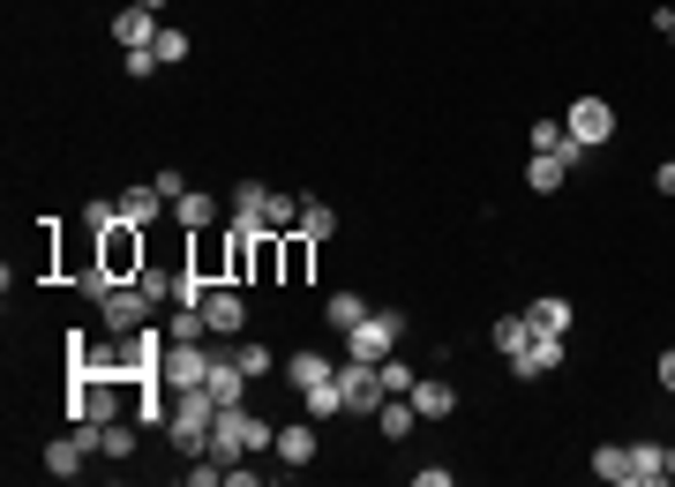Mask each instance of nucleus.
Returning a JSON list of instances; mask_svg holds the SVG:
<instances>
[{"label":"nucleus","mask_w":675,"mask_h":487,"mask_svg":"<svg viewBox=\"0 0 675 487\" xmlns=\"http://www.w3.org/2000/svg\"><path fill=\"white\" fill-rule=\"evenodd\" d=\"M98 457H135V428L106 420V428H98Z\"/></svg>","instance_id":"nucleus-28"},{"label":"nucleus","mask_w":675,"mask_h":487,"mask_svg":"<svg viewBox=\"0 0 675 487\" xmlns=\"http://www.w3.org/2000/svg\"><path fill=\"white\" fill-rule=\"evenodd\" d=\"M308 247H316V241H308L300 225H294V233H278V285H308Z\"/></svg>","instance_id":"nucleus-16"},{"label":"nucleus","mask_w":675,"mask_h":487,"mask_svg":"<svg viewBox=\"0 0 675 487\" xmlns=\"http://www.w3.org/2000/svg\"><path fill=\"white\" fill-rule=\"evenodd\" d=\"M413 412H421V420H443V412H458V390H451L443 375H421V383H413Z\"/></svg>","instance_id":"nucleus-17"},{"label":"nucleus","mask_w":675,"mask_h":487,"mask_svg":"<svg viewBox=\"0 0 675 487\" xmlns=\"http://www.w3.org/2000/svg\"><path fill=\"white\" fill-rule=\"evenodd\" d=\"M563 180H571V165L549 158V151H533V165H525V188H533V196H555Z\"/></svg>","instance_id":"nucleus-24"},{"label":"nucleus","mask_w":675,"mask_h":487,"mask_svg":"<svg viewBox=\"0 0 675 487\" xmlns=\"http://www.w3.org/2000/svg\"><path fill=\"white\" fill-rule=\"evenodd\" d=\"M653 375H661V390H668V398H675V345H668V353H661V367H653Z\"/></svg>","instance_id":"nucleus-36"},{"label":"nucleus","mask_w":675,"mask_h":487,"mask_svg":"<svg viewBox=\"0 0 675 487\" xmlns=\"http://www.w3.org/2000/svg\"><path fill=\"white\" fill-rule=\"evenodd\" d=\"M203 323H211L218 337H241V330H248V285L241 278L203 285Z\"/></svg>","instance_id":"nucleus-5"},{"label":"nucleus","mask_w":675,"mask_h":487,"mask_svg":"<svg viewBox=\"0 0 675 487\" xmlns=\"http://www.w3.org/2000/svg\"><path fill=\"white\" fill-rule=\"evenodd\" d=\"M211 361L218 353H203V345H166L158 383H166V390H203V383H211Z\"/></svg>","instance_id":"nucleus-9"},{"label":"nucleus","mask_w":675,"mask_h":487,"mask_svg":"<svg viewBox=\"0 0 675 487\" xmlns=\"http://www.w3.org/2000/svg\"><path fill=\"white\" fill-rule=\"evenodd\" d=\"M563 128H571V135H578V143H586V151H600V143H608V135H616V106H608V98H571V113H563Z\"/></svg>","instance_id":"nucleus-7"},{"label":"nucleus","mask_w":675,"mask_h":487,"mask_svg":"<svg viewBox=\"0 0 675 487\" xmlns=\"http://www.w3.org/2000/svg\"><path fill=\"white\" fill-rule=\"evenodd\" d=\"M413 428H421V412H413V398H383V406H376V435H383V443H406Z\"/></svg>","instance_id":"nucleus-15"},{"label":"nucleus","mask_w":675,"mask_h":487,"mask_svg":"<svg viewBox=\"0 0 675 487\" xmlns=\"http://www.w3.org/2000/svg\"><path fill=\"white\" fill-rule=\"evenodd\" d=\"M413 487H458V473H451V465H421V473H413Z\"/></svg>","instance_id":"nucleus-34"},{"label":"nucleus","mask_w":675,"mask_h":487,"mask_svg":"<svg viewBox=\"0 0 675 487\" xmlns=\"http://www.w3.org/2000/svg\"><path fill=\"white\" fill-rule=\"evenodd\" d=\"M653 188H661V196H675V158L661 165V173H653Z\"/></svg>","instance_id":"nucleus-37"},{"label":"nucleus","mask_w":675,"mask_h":487,"mask_svg":"<svg viewBox=\"0 0 675 487\" xmlns=\"http://www.w3.org/2000/svg\"><path fill=\"white\" fill-rule=\"evenodd\" d=\"M158 218H173V203L158 196V180H135V188H121V225H158Z\"/></svg>","instance_id":"nucleus-10"},{"label":"nucleus","mask_w":675,"mask_h":487,"mask_svg":"<svg viewBox=\"0 0 675 487\" xmlns=\"http://www.w3.org/2000/svg\"><path fill=\"white\" fill-rule=\"evenodd\" d=\"M203 300H180V308H173L166 316V345H203Z\"/></svg>","instance_id":"nucleus-20"},{"label":"nucleus","mask_w":675,"mask_h":487,"mask_svg":"<svg viewBox=\"0 0 675 487\" xmlns=\"http://www.w3.org/2000/svg\"><path fill=\"white\" fill-rule=\"evenodd\" d=\"M135 8H158V15H166V0H135Z\"/></svg>","instance_id":"nucleus-38"},{"label":"nucleus","mask_w":675,"mask_h":487,"mask_svg":"<svg viewBox=\"0 0 675 487\" xmlns=\"http://www.w3.org/2000/svg\"><path fill=\"white\" fill-rule=\"evenodd\" d=\"M368 308H376V300H361V292H331V300H323V323H331L338 337H345V330L361 323V316H368Z\"/></svg>","instance_id":"nucleus-23"},{"label":"nucleus","mask_w":675,"mask_h":487,"mask_svg":"<svg viewBox=\"0 0 675 487\" xmlns=\"http://www.w3.org/2000/svg\"><path fill=\"white\" fill-rule=\"evenodd\" d=\"M668 480H675V443H668Z\"/></svg>","instance_id":"nucleus-39"},{"label":"nucleus","mask_w":675,"mask_h":487,"mask_svg":"<svg viewBox=\"0 0 675 487\" xmlns=\"http://www.w3.org/2000/svg\"><path fill=\"white\" fill-rule=\"evenodd\" d=\"M555 367H563V330H533L525 353H510V375H518V383H541Z\"/></svg>","instance_id":"nucleus-8"},{"label":"nucleus","mask_w":675,"mask_h":487,"mask_svg":"<svg viewBox=\"0 0 675 487\" xmlns=\"http://www.w3.org/2000/svg\"><path fill=\"white\" fill-rule=\"evenodd\" d=\"M278 465H316V420H286L278 428V443H270Z\"/></svg>","instance_id":"nucleus-12"},{"label":"nucleus","mask_w":675,"mask_h":487,"mask_svg":"<svg viewBox=\"0 0 675 487\" xmlns=\"http://www.w3.org/2000/svg\"><path fill=\"white\" fill-rule=\"evenodd\" d=\"M98 323L113 330V337H128V330L158 323V300L143 292V278H128V285H106V292H98Z\"/></svg>","instance_id":"nucleus-2"},{"label":"nucleus","mask_w":675,"mask_h":487,"mask_svg":"<svg viewBox=\"0 0 675 487\" xmlns=\"http://www.w3.org/2000/svg\"><path fill=\"white\" fill-rule=\"evenodd\" d=\"M158 31H166V23H158V8H135V0H128L121 15H113V45H121V53H135V45H158Z\"/></svg>","instance_id":"nucleus-11"},{"label":"nucleus","mask_w":675,"mask_h":487,"mask_svg":"<svg viewBox=\"0 0 675 487\" xmlns=\"http://www.w3.org/2000/svg\"><path fill=\"white\" fill-rule=\"evenodd\" d=\"M173 225H180V233H211L218 225V196H203V188L173 196Z\"/></svg>","instance_id":"nucleus-13"},{"label":"nucleus","mask_w":675,"mask_h":487,"mask_svg":"<svg viewBox=\"0 0 675 487\" xmlns=\"http://www.w3.org/2000/svg\"><path fill=\"white\" fill-rule=\"evenodd\" d=\"M338 390H345V420H376V406H383V367H376V361H353V353H338Z\"/></svg>","instance_id":"nucleus-4"},{"label":"nucleus","mask_w":675,"mask_h":487,"mask_svg":"<svg viewBox=\"0 0 675 487\" xmlns=\"http://www.w3.org/2000/svg\"><path fill=\"white\" fill-rule=\"evenodd\" d=\"M263 225H270V233H294V225H300V203L270 188V196H263Z\"/></svg>","instance_id":"nucleus-26"},{"label":"nucleus","mask_w":675,"mask_h":487,"mask_svg":"<svg viewBox=\"0 0 675 487\" xmlns=\"http://www.w3.org/2000/svg\"><path fill=\"white\" fill-rule=\"evenodd\" d=\"M376 367H383V398H413V383H421V375H413L406 361H376Z\"/></svg>","instance_id":"nucleus-29"},{"label":"nucleus","mask_w":675,"mask_h":487,"mask_svg":"<svg viewBox=\"0 0 675 487\" xmlns=\"http://www.w3.org/2000/svg\"><path fill=\"white\" fill-rule=\"evenodd\" d=\"M398 337H406V308H368L361 323L345 330V353H353V361H390Z\"/></svg>","instance_id":"nucleus-3"},{"label":"nucleus","mask_w":675,"mask_h":487,"mask_svg":"<svg viewBox=\"0 0 675 487\" xmlns=\"http://www.w3.org/2000/svg\"><path fill=\"white\" fill-rule=\"evenodd\" d=\"M233 361L248 367V383H255V375H270V367H278V353H270V345L255 337V345H233Z\"/></svg>","instance_id":"nucleus-31"},{"label":"nucleus","mask_w":675,"mask_h":487,"mask_svg":"<svg viewBox=\"0 0 675 487\" xmlns=\"http://www.w3.org/2000/svg\"><path fill=\"white\" fill-rule=\"evenodd\" d=\"M188 278H233V233H188Z\"/></svg>","instance_id":"nucleus-6"},{"label":"nucleus","mask_w":675,"mask_h":487,"mask_svg":"<svg viewBox=\"0 0 675 487\" xmlns=\"http://www.w3.org/2000/svg\"><path fill=\"white\" fill-rule=\"evenodd\" d=\"M151 53H158V60H188V31H180V23H166V31H158V45H151Z\"/></svg>","instance_id":"nucleus-32"},{"label":"nucleus","mask_w":675,"mask_h":487,"mask_svg":"<svg viewBox=\"0 0 675 487\" xmlns=\"http://www.w3.org/2000/svg\"><path fill=\"white\" fill-rule=\"evenodd\" d=\"M571 316H578V308L555 300V292H549V300H533V323H541V330H571Z\"/></svg>","instance_id":"nucleus-30"},{"label":"nucleus","mask_w":675,"mask_h":487,"mask_svg":"<svg viewBox=\"0 0 675 487\" xmlns=\"http://www.w3.org/2000/svg\"><path fill=\"white\" fill-rule=\"evenodd\" d=\"M300 233H308V241L323 247V241L338 233V210H331V203H300Z\"/></svg>","instance_id":"nucleus-27"},{"label":"nucleus","mask_w":675,"mask_h":487,"mask_svg":"<svg viewBox=\"0 0 675 487\" xmlns=\"http://www.w3.org/2000/svg\"><path fill=\"white\" fill-rule=\"evenodd\" d=\"M121 68H128V82H151V76H158V68H166V60H158L151 45H135V53H128Z\"/></svg>","instance_id":"nucleus-33"},{"label":"nucleus","mask_w":675,"mask_h":487,"mask_svg":"<svg viewBox=\"0 0 675 487\" xmlns=\"http://www.w3.org/2000/svg\"><path fill=\"white\" fill-rule=\"evenodd\" d=\"M593 480L631 487V443H600V450H593Z\"/></svg>","instance_id":"nucleus-22"},{"label":"nucleus","mask_w":675,"mask_h":487,"mask_svg":"<svg viewBox=\"0 0 675 487\" xmlns=\"http://www.w3.org/2000/svg\"><path fill=\"white\" fill-rule=\"evenodd\" d=\"M331 375H338V361H323L316 345H308V353H286V383H294V390H316V383H331Z\"/></svg>","instance_id":"nucleus-19"},{"label":"nucleus","mask_w":675,"mask_h":487,"mask_svg":"<svg viewBox=\"0 0 675 487\" xmlns=\"http://www.w3.org/2000/svg\"><path fill=\"white\" fill-rule=\"evenodd\" d=\"M533 330H541V323H533V308H518V316H496L488 337H496V353L510 361V353H525V337H533Z\"/></svg>","instance_id":"nucleus-21"},{"label":"nucleus","mask_w":675,"mask_h":487,"mask_svg":"<svg viewBox=\"0 0 675 487\" xmlns=\"http://www.w3.org/2000/svg\"><path fill=\"white\" fill-rule=\"evenodd\" d=\"M631 487H668V443H631Z\"/></svg>","instance_id":"nucleus-14"},{"label":"nucleus","mask_w":675,"mask_h":487,"mask_svg":"<svg viewBox=\"0 0 675 487\" xmlns=\"http://www.w3.org/2000/svg\"><path fill=\"white\" fill-rule=\"evenodd\" d=\"M308 398V420H345V390H338V375L331 383H316V390H300Z\"/></svg>","instance_id":"nucleus-25"},{"label":"nucleus","mask_w":675,"mask_h":487,"mask_svg":"<svg viewBox=\"0 0 675 487\" xmlns=\"http://www.w3.org/2000/svg\"><path fill=\"white\" fill-rule=\"evenodd\" d=\"M668 38H675V31H668Z\"/></svg>","instance_id":"nucleus-40"},{"label":"nucleus","mask_w":675,"mask_h":487,"mask_svg":"<svg viewBox=\"0 0 675 487\" xmlns=\"http://www.w3.org/2000/svg\"><path fill=\"white\" fill-rule=\"evenodd\" d=\"M84 435H53V443H45V473H53V480H76V473H84Z\"/></svg>","instance_id":"nucleus-18"},{"label":"nucleus","mask_w":675,"mask_h":487,"mask_svg":"<svg viewBox=\"0 0 675 487\" xmlns=\"http://www.w3.org/2000/svg\"><path fill=\"white\" fill-rule=\"evenodd\" d=\"M151 180H158V196H166V203H173V196H188V173H173V165H166V173H151Z\"/></svg>","instance_id":"nucleus-35"},{"label":"nucleus","mask_w":675,"mask_h":487,"mask_svg":"<svg viewBox=\"0 0 675 487\" xmlns=\"http://www.w3.org/2000/svg\"><path fill=\"white\" fill-rule=\"evenodd\" d=\"M143 241H151L143 225H106V233H98V270H106L113 285L143 278V270H151V247Z\"/></svg>","instance_id":"nucleus-1"}]
</instances>
